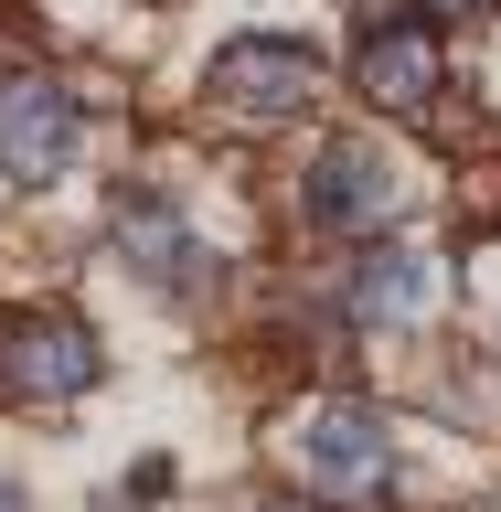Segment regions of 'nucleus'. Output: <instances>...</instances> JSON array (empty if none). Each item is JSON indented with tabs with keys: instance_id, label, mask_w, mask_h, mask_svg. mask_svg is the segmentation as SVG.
<instances>
[{
	"instance_id": "nucleus-1",
	"label": "nucleus",
	"mask_w": 501,
	"mask_h": 512,
	"mask_svg": "<svg viewBox=\"0 0 501 512\" xmlns=\"http://www.w3.org/2000/svg\"><path fill=\"white\" fill-rule=\"evenodd\" d=\"M288 491H310L320 512H384L406 491V448H395V416L374 395H320L278 427Z\"/></svg>"
},
{
	"instance_id": "nucleus-2",
	"label": "nucleus",
	"mask_w": 501,
	"mask_h": 512,
	"mask_svg": "<svg viewBox=\"0 0 501 512\" xmlns=\"http://www.w3.org/2000/svg\"><path fill=\"white\" fill-rule=\"evenodd\" d=\"M288 214L310 224V235H331V246H384V235L416 214V171L395 160V139L331 128V139H310V160H299Z\"/></svg>"
},
{
	"instance_id": "nucleus-3",
	"label": "nucleus",
	"mask_w": 501,
	"mask_h": 512,
	"mask_svg": "<svg viewBox=\"0 0 501 512\" xmlns=\"http://www.w3.org/2000/svg\"><path fill=\"white\" fill-rule=\"evenodd\" d=\"M320 75H331V54L310 32H224L203 64V107L224 128H299L320 107Z\"/></svg>"
},
{
	"instance_id": "nucleus-4",
	"label": "nucleus",
	"mask_w": 501,
	"mask_h": 512,
	"mask_svg": "<svg viewBox=\"0 0 501 512\" xmlns=\"http://www.w3.org/2000/svg\"><path fill=\"white\" fill-rule=\"evenodd\" d=\"M96 384H107V342L86 310L64 299L0 310V406H86Z\"/></svg>"
},
{
	"instance_id": "nucleus-5",
	"label": "nucleus",
	"mask_w": 501,
	"mask_h": 512,
	"mask_svg": "<svg viewBox=\"0 0 501 512\" xmlns=\"http://www.w3.org/2000/svg\"><path fill=\"white\" fill-rule=\"evenodd\" d=\"M342 75H352V96L374 107V118H427L448 96V32L427 22V11H363V32H352V54H342Z\"/></svg>"
},
{
	"instance_id": "nucleus-6",
	"label": "nucleus",
	"mask_w": 501,
	"mask_h": 512,
	"mask_svg": "<svg viewBox=\"0 0 501 512\" xmlns=\"http://www.w3.org/2000/svg\"><path fill=\"white\" fill-rule=\"evenodd\" d=\"M107 246H118V267L150 299H171V310H192V299H214V246H203V224L171 203V192H150V182H128L118 203H107Z\"/></svg>"
},
{
	"instance_id": "nucleus-7",
	"label": "nucleus",
	"mask_w": 501,
	"mask_h": 512,
	"mask_svg": "<svg viewBox=\"0 0 501 512\" xmlns=\"http://www.w3.org/2000/svg\"><path fill=\"white\" fill-rule=\"evenodd\" d=\"M75 160H86V96L64 75H11L0 86V182L54 192Z\"/></svg>"
},
{
	"instance_id": "nucleus-8",
	"label": "nucleus",
	"mask_w": 501,
	"mask_h": 512,
	"mask_svg": "<svg viewBox=\"0 0 501 512\" xmlns=\"http://www.w3.org/2000/svg\"><path fill=\"white\" fill-rule=\"evenodd\" d=\"M438 299H448V267L427 246H395V235H384V246H363L342 267V299H331V310L352 320V331H427V320H438Z\"/></svg>"
},
{
	"instance_id": "nucleus-9",
	"label": "nucleus",
	"mask_w": 501,
	"mask_h": 512,
	"mask_svg": "<svg viewBox=\"0 0 501 512\" xmlns=\"http://www.w3.org/2000/svg\"><path fill=\"white\" fill-rule=\"evenodd\" d=\"M416 11H427V22H438V32H448V22H491L501 0H416Z\"/></svg>"
},
{
	"instance_id": "nucleus-10",
	"label": "nucleus",
	"mask_w": 501,
	"mask_h": 512,
	"mask_svg": "<svg viewBox=\"0 0 501 512\" xmlns=\"http://www.w3.org/2000/svg\"><path fill=\"white\" fill-rule=\"evenodd\" d=\"M246 512H320V502H310V491H256Z\"/></svg>"
},
{
	"instance_id": "nucleus-11",
	"label": "nucleus",
	"mask_w": 501,
	"mask_h": 512,
	"mask_svg": "<svg viewBox=\"0 0 501 512\" xmlns=\"http://www.w3.org/2000/svg\"><path fill=\"white\" fill-rule=\"evenodd\" d=\"M0 512H32V491H22V480H0Z\"/></svg>"
}]
</instances>
